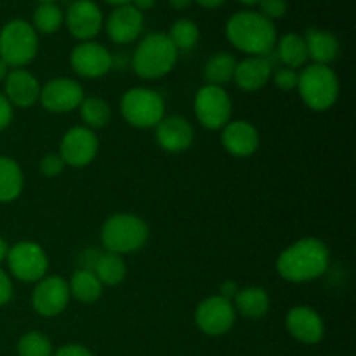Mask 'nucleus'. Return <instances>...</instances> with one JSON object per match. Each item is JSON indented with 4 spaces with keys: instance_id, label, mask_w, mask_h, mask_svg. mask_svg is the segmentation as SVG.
Masks as SVG:
<instances>
[{
    "instance_id": "f257e3e1",
    "label": "nucleus",
    "mask_w": 356,
    "mask_h": 356,
    "mask_svg": "<svg viewBox=\"0 0 356 356\" xmlns=\"http://www.w3.org/2000/svg\"><path fill=\"white\" fill-rule=\"evenodd\" d=\"M329 263L330 252L325 242L306 236L282 250L277 259V271L291 284H306L322 277Z\"/></svg>"
},
{
    "instance_id": "f03ea898",
    "label": "nucleus",
    "mask_w": 356,
    "mask_h": 356,
    "mask_svg": "<svg viewBox=\"0 0 356 356\" xmlns=\"http://www.w3.org/2000/svg\"><path fill=\"white\" fill-rule=\"evenodd\" d=\"M226 38L249 56H266L277 45V28L257 10H240L226 23Z\"/></svg>"
},
{
    "instance_id": "7ed1b4c3",
    "label": "nucleus",
    "mask_w": 356,
    "mask_h": 356,
    "mask_svg": "<svg viewBox=\"0 0 356 356\" xmlns=\"http://www.w3.org/2000/svg\"><path fill=\"white\" fill-rule=\"evenodd\" d=\"M176 61L177 49L167 33H149L138 44L131 65L141 79L156 80L172 72Z\"/></svg>"
},
{
    "instance_id": "20e7f679",
    "label": "nucleus",
    "mask_w": 356,
    "mask_h": 356,
    "mask_svg": "<svg viewBox=\"0 0 356 356\" xmlns=\"http://www.w3.org/2000/svg\"><path fill=\"white\" fill-rule=\"evenodd\" d=\"M149 235L145 219L136 214H115L101 226V243L108 252L125 256L143 249Z\"/></svg>"
},
{
    "instance_id": "39448f33",
    "label": "nucleus",
    "mask_w": 356,
    "mask_h": 356,
    "mask_svg": "<svg viewBox=\"0 0 356 356\" xmlns=\"http://www.w3.org/2000/svg\"><path fill=\"white\" fill-rule=\"evenodd\" d=\"M298 90L309 110L327 111L336 104L339 96V80L330 66L312 63L299 73Z\"/></svg>"
},
{
    "instance_id": "423d86ee",
    "label": "nucleus",
    "mask_w": 356,
    "mask_h": 356,
    "mask_svg": "<svg viewBox=\"0 0 356 356\" xmlns=\"http://www.w3.org/2000/svg\"><path fill=\"white\" fill-rule=\"evenodd\" d=\"M38 52V35L30 23L13 19L0 30V59L9 68H23Z\"/></svg>"
},
{
    "instance_id": "0eeeda50",
    "label": "nucleus",
    "mask_w": 356,
    "mask_h": 356,
    "mask_svg": "<svg viewBox=\"0 0 356 356\" xmlns=\"http://www.w3.org/2000/svg\"><path fill=\"white\" fill-rule=\"evenodd\" d=\"M120 111L125 122L136 129H155L165 117V103L156 90L132 87L122 96Z\"/></svg>"
},
{
    "instance_id": "6e6552de",
    "label": "nucleus",
    "mask_w": 356,
    "mask_h": 356,
    "mask_svg": "<svg viewBox=\"0 0 356 356\" xmlns=\"http://www.w3.org/2000/svg\"><path fill=\"white\" fill-rule=\"evenodd\" d=\"M193 110L197 120L209 131H221L232 120V99L225 87L202 86L195 94Z\"/></svg>"
},
{
    "instance_id": "1a4fd4ad",
    "label": "nucleus",
    "mask_w": 356,
    "mask_h": 356,
    "mask_svg": "<svg viewBox=\"0 0 356 356\" xmlns=\"http://www.w3.org/2000/svg\"><path fill=\"white\" fill-rule=\"evenodd\" d=\"M7 264L14 278L28 284H37L49 270L47 254L35 242H17L9 247Z\"/></svg>"
},
{
    "instance_id": "9d476101",
    "label": "nucleus",
    "mask_w": 356,
    "mask_h": 356,
    "mask_svg": "<svg viewBox=\"0 0 356 356\" xmlns=\"http://www.w3.org/2000/svg\"><path fill=\"white\" fill-rule=\"evenodd\" d=\"M236 320L235 306L222 296H211L198 302L195 309V323L207 336H225L233 329Z\"/></svg>"
},
{
    "instance_id": "9b49d317",
    "label": "nucleus",
    "mask_w": 356,
    "mask_h": 356,
    "mask_svg": "<svg viewBox=\"0 0 356 356\" xmlns=\"http://www.w3.org/2000/svg\"><path fill=\"white\" fill-rule=\"evenodd\" d=\"M68 282L59 275H45L37 282L31 292V306L35 312L45 318H54L61 315L70 302Z\"/></svg>"
},
{
    "instance_id": "f8f14e48",
    "label": "nucleus",
    "mask_w": 356,
    "mask_h": 356,
    "mask_svg": "<svg viewBox=\"0 0 356 356\" xmlns=\"http://www.w3.org/2000/svg\"><path fill=\"white\" fill-rule=\"evenodd\" d=\"M97 149H99V141H97L96 132L90 131L86 125H76L72 127L59 143V156L63 159L65 165L86 167L96 159Z\"/></svg>"
},
{
    "instance_id": "ddd939ff",
    "label": "nucleus",
    "mask_w": 356,
    "mask_h": 356,
    "mask_svg": "<svg viewBox=\"0 0 356 356\" xmlns=\"http://www.w3.org/2000/svg\"><path fill=\"white\" fill-rule=\"evenodd\" d=\"M70 65L82 79H99L113 68V54L94 40L80 42L70 54Z\"/></svg>"
},
{
    "instance_id": "4468645a",
    "label": "nucleus",
    "mask_w": 356,
    "mask_h": 356,
    "mask_svg": "<svg viewBox=\"0 0 356 356\" xmlns=\"http://www.w3.org/2000/svg\"><path fill=\"white\" fill-rule=\"evenodd\" d=\"M83 87L68 76H58L40 89V103L51 113H70L83 101Z\"/></svg>"
},
{
    "instance_id": "2eb2a0df",
    "label": "nucleus",
    "mask_w": 356,
    "mask_h": 356,
    "mask_svg": "<svg viewBox=\"0 0 356 356\" xmlns=\"http://www.w3.org/2000/svg\"><path fill=\"white\" fill-rule=\"evenodd\" d=\"M65 23L73 37L82 42H89L97 37L103 28L104 17L99 6L92 0H75L66 10Z\"/></svg>"
},
{
    "instance_id": "dca6fc26",
    "label": "nucleus",
    "mask_w": 356,
    "mask_h": 356,
    "mask_svg": "<svg viewBox=\"0 0 356 356\" xmlns=\"http://www.w3.org/2000/svg\"><path fill=\"white\" fill-rule=\"evenodd\" d=\"M285 325L298 343L308 346L318 344L325 337V323L322 316L309 306H294L287 313Z\"/></svg>"
},
{
    "instance_id": "f3484780",
    "label": "nucleus",
    "mask_w": 356,
    "mask_h": 356,
    "mask_svg": "<svg viewBox=\"0 0 356 356\" xmlns=\"http://www.w3.org/2000/svg\"><path fill=\"white\" fill-rule=\"evenodd\" d=\"M40 83L37 76L24 68L9 70L3 80V96L17 108H30L40 99Z\"/></svg>"
},
{
    "instance_id": "a211bd4d",
    "label": "nucleus",
    "mask_w": 356,
    "mask_h": 356,
    "mask_svg": "<svg viewBox=\"0 0 356 356\" xmlns=\"http://www.w3.org/2000/svg\"><path fill=\"white\" fill-rule=\"evenodd\" d=\"M221 143L229 155L247 159L259 148V132L247 120H229L221 129Z\"/></svg>"
},
{
    "instance_id": "6ab92c4d",
    "label": "nucleus",
    "mask_w": 356,
    "mask_h": 356,
    "mask_svg": "<svg viewBox=\"0 0 356 356\" xmlns=\"http://www.w3.org/2000/svg\"><path fill=\"white\" fill-rule=\"evenodd\" d=\"M145 17L131 3L115 7L106 19V33L115 44H131L141 35Z\"/></svg>"
},
{
    "instance_id": "aec40b11",
    "label": "nucleus",
    "mask_w": 356,
    "mask_h": 356,
    "mask_svg": "<svg viewBox=\"0 0 356 356\" xmlns=\"http://www.w3.org/2000/svg\"><path fill=\"white\" fill-rule=\"evenodd\" d=\"M156 143L167 153H183L193 143V127L179 115L163 117L155 127Z\"/></svg>"
},
{
    "instance_id": "412c9836",
    "label": "nucleus",
    "mask_w": 356,
    "mask_h": 356,
    "mask_svg": "<svg viewBox=\"0 0 356 356\" xmlns=\"http://www.w3.org/2000/svg\"><path fill=\"white\" fill-rule=\"evenodd\" d=\"M273 61L270 54L266 56H247L242 61H236L235 80L236 86L245 92H256L263 89L273 75Z\"/></svg>"
},
{
    "instance_id": "4be33fe9",
    "label": "nucleus",
    "mask_w": 356,
    "mask_h": 356,
    "mask_svg": "<svg viewBox=\"0 0 356 356\" xmlns=\"http://www.w3.org/2000/svg\"><path fill=\"white\" fill-rule=\"evenodd\" d=\"M302 38L308 49V59H312L315 65L329 66L339 54V40L330 31L308 28Z\"/></svg>"
},
{
    "instance_id": "5701e85b",
    "label": "nucleus",
    "mask_w": 356,
    "mask_h": 356,
    "mask_svg": "<svg viewBox=\"0 0 356 356\" xmlns=\"http://www.w3.org/2000/svg\"><path fill=\"white\" fill-rule=\"evenodd\" d=\"M235 312L249 320H259L270 312V296L263 287H245L240 289L233 298Z\"/></svg>"
},
{
    "instance_id": "b1692460",
    "label": "nucleus",
    "mask_w": 356,
    "mask_h": 356,
    "mask_svg": "<svg viewBox=\"0 0 356 356\" xmlns=\"http://www.w3.org/2000/svg\"><path fill=\"white\" fill-rule=\"evenodd\" d=\"M277 61L287 68H301L308 63V49H306L305 38L299 33H287L277 40Z\"/></svg>"
},
{
    "instance_id": "393cba45",
    "label": "nucleus",
    "mask_w": 356,
    "mask_h": 356,
    "mask_svg": "<svg viewBox=\"0 0 356 356\" xmlns=\"http://www.w3.org/2000/svg\"><path fill=\"white\" fill-rule=\"evenodd\" d=\"M92 273L96 275L101 284L113 287V285L124 282L125 275H127V266H125L124 257L104 250V252L97 254L96 261H94Z\"/></svg>"
},
{
    "instance_id": "a878e982",
    "label": "nucleus",
    "mask_w": 356,
    "mask_h": 356,
    "mask_svg": "<svg viewBox=\"0 0 356 356\" xmlns=\"http://www.w3.org/2000/svg\"><path fill=\"white\" fill-rule=\"evenodd\" d=\"M24 186L23 170L16 160L9 156H0V202L16 200Z\"/></svg>"
},
{
    "instance_id": "bb28decb",
    "label": "nucleus",
    "mask_w": 356,
    "mask_h": 356,
    "mask_svg": "<svg viewBox=\"0 0 356 356\" xmlns=\"http://www.w3.org/2000/svg\"><path fill=\"white\" fill-rule=\"evenodd\" d=\"M70 296L83 305H92L103 294V284L89 270H76L68 282Z\"/></svg>"
},
{
    "instance_id": "cd10ccee",
    "label": "nucleus",
    "mask_w": 356,
    "mask_h": 356,
    "mask_svg": "<svg viewBox=\"0 0 356 356\" xmlns=\"http://www.w3.org/2000/svg\"><path fill=\"white\" fill-rule=\"evenodd\" d=\"M236 59L229 52H216L204 66V79L209 86L225 87L235 75Z\"/></svg>"
},
{
    "instance_id": "c85d7f7f",
    "label": "nucleus",
    "mask_w": 356,
    "mask_h": 356,
    "mask_svg": "<svg viewBox=\"0 0 356 356\" xmlns=\"http://www.w3.org/2000/svg\"><path fill=\"white\" fill-rule=\"evenodd\" d=\"M79 110H80V117H82L83 124H86V127H89L90 131L103 129L110 124L111 108L103 97H97V96L83 97Z\"/></svg>"
},
{
    "instance_id": "c756f323",
    "label": "nucleus",
    "mask_w": 356,
    "mask_h": 356,
    "mask_svg": "<svg viewBox=\"0 0 356 356\" xmlns=\"http://www.w3.org/2000/svg\"><path fill=\"white\" fill-rule=\"evenodd\" d=\"M65 23V14H63L61 7L52 3H40L33 13V23L31 26L35 31H40L44 35L56 33L59 28Z\"/></svg>"
},
{
    "instance_id": "7c9ffc66",
    "label": "nucleus",
    "mask_w": 356,
    "mask_h": 356,
    "mask_svg": "<svg viewBox=\"0 0 356 356\" xmlns=\"http://www.w3.org/2000/svg\"><path fill=\"white\" fill-rule=\"evenodd\" d=\"M167 37L170 38V42H172L177 51H190L197 45L198 38H200V30H198L195 21L179 19L170 26Z\"/></svg>"
},
{
    "instance_id": "2f4dec72",
    "label": "nucleus",
    "mask_w": 356,
    "mask_h": 356,
    "mask_svg": "<svg viewBox=\"0 0 356 356\" xmlns=\"http://www.w3.org/2000/svg\"><path fill=\"white\" fill-rule=\"evenodd\" d=\"M17 355L19 356H52L54 348H52L51 339L45 334L30 330L17 341Z\"/></svg>"
},
{
    "instance_id": "473e14b6",
    "label": "nucleus",
    "mask_w": 356,
    "mask_h": 356,
    "mask_svg": "<svg viewBox=\"0 0 356 356\" xmlns=\"http://www.w3.org/2000/svg\"><path fill=\"white\" fill-rule=\"evenodd\" d=\"M273 79V83L278 87L280 90H294L298 89V80H299V73L296 70L287 68V66H282V68H277L271 75Z\"/></svg>"
},
{
    "instance_id": "72a5a7b5",
    "label": "nucleus",
    "mask_w": 356,
    "mask_h": 356,
    "mask_svg": "<svg viewBox=\"0 0 356 356\" xmlns=\"http://www.w3.org/2000/svg\"><path fill=\"white\" fill-rule=\"evenodd\" d=\"M261 14L266 19H280L287 13V0H259Z\"/></svg>"
},
{
    "instance_id": "f704fd0d",
    "label": "nucleus",
    "mask_w": 356,
    "mask_h": 356,
    "mask_svg": "<svg viewBox=\"0 0 356 356\" xmlns=\"http://www.w3.org/2000/svg\"><path fill=\"white\" fill-rule=\"evenodd\" d=\"M65 162L59 156V153H49L42 159L40 162V172L44 174L45 177H56L65 170Z\"/></svg>"
},
{
    "instance_id": "c9c22d12",
    "label": "nucleus",
    "mask_w": 356,
    "mask_h": 356,
    "mask_svg": "<svg viewBox=\"0 0 356 356\" xmlns=\"http://www.w3.org/2000/svg\"><path fill=\"white\" fill-rule=\"evenodd\" d=\"M14 117V108L13 104L7 101V97L3 96V92H0V131L7 129L13 122Z\"/></svg>"
},
{
    "instance_id": "e433bc0d",
    "label": "nucleus",
    "mask_w": 356,
    "mask_h": 356,
    "mask_svg": "<svg viewBox=\"0 0 356 356\" xmlns=\"http://www.w3.org/2000/svg\"><path fill=\"white\" fill-rule=\"evenodd\" d=\"M13 299V282L6 271L0 268V308Z\"/></svg>"
},
{
    "instance_id": "4c0bfd02",
    "label": "nucleus",
    "mask_w": 356,
    "mask_h": 356,
    "mask_svg": "<svg viewBox=\"0 0 356 356\" xmlns=\"http://www.w3.org/2000/svg\"><path fill=\"white\" fill-rule=\"evenodd\" d=\"M52 356H94L92 351L87 350L82 344H66V346L59 348L58 351H54Z\"/></svg>"
},
{
    "instance_id": "58836bf2",
    "label": "nucleus",
    "mask_w": 356,
    "mask_h": 356,
    "mask_svg": "<svg viewBox=\"0 0 356 356\" xmlns=\"http://www.w3.org/2000/svg\"><path fill=\"white\" fill-rule=\"evenodd\" d=\"M238 291L240 287L235 280H226L221 284V294L219 296H222V298L228 299V301H233V298H235Z\"/></svg>"
},
{
    "instance_id": "ea45409f",
    "label": "nucleus",
    "mask_w": 356,
    "mask_h": 356,
    "mask_svg": "<svg viewBox=\"0 0 356 356\" xmlns=\"http://www.w3.org/2000/svg\"><path fill=\"white\" fill-rule=\"evenodd\" d=\"M156 3V0H131V6H134L138 10H149L153 9Z\"/></svg>"
},
{
    "instance_id": "a19ab883",
    "label": "nucleus",
    "mask_w": 356,
    "mask_h": 356,
    "mask_svg": "<svg viewBox=\"0 0 356 356\" xmlns=\"http://www.w3.org/2000/svg\"><path fill=\"white\" fill-rule=\"evenodd\" d=\"M195 2L205 9H216V7H221L226 0H195Z\"/></svg>"
},
{
    "instance_id": "79ce46f5",
    "label": "nucleus",
    "mask_w": 356,
    "mask_h": 356,
    "mask_svg": "<svg viewBox=\"0 0 356 356\" xmlns=\"http://www.w3.org/2000/svg\"><path fill=\"white\" fill-rule=\"evenodd\" d=\"M193 2V0H169L170 6L174 7V9H186V7H190V3Z\"/></svg>"
},
{
    "instance_id": "37998d69",
    "label": "nucleus",
    "mask_w": 356,
    "mask_h": 356,
    "mask_svg": "<svg viewBox=\"0 0 356 356\" xmlns=\"http://www.w3.org/2000/svg\"><path fill=\"white\" fill-rule=\"evenodd\" d=\"M7 252H9V245H7L6 240L0 236V263L7 259Z\"/></svg>"
},
{
    "instance_id": "c03bdc74",
    "label": "nucleus",
    "mask_w": 356,
    "mask_h": 356,
    "mask_svg": "<svg viewBox=\"0 0 356 356\" xmlns=\"http://www.w3.org/2000/svg\"><path fill=\"white\" fill-rule=\"evenodd\" d=\"M7 73H9V66L6 65V63L0 59V83H3V80H6Z\"/></svg>"
},
{
    "instance_id": "a18cd8bd",
    "label": "nucleus",
    "mask_w": 356,
    "mask_h": 356,
    "mask_svg": "<svg viewBox=\"0 0 356 356\" xmlns=\"http://www.w3.org/2000/svg\"><path fill=\"white\" fill-rule=\"evenodd\" d=\"M104 2L111 3V6L118 7V6H125V3H131V0H104Z\"/></svg>"
},
{
    "instance_id": "49530a36",
    "label": "nucleus",
    "mask_w": 356,
    "mask_h": 356,
    "mask_svg": "<svg viewBox=\"0 0 356 356\" xmlns=\"http://www.w3.org/2000/svg\"><path fill=\"white\" fill-rule=\"evenodd\" d=\"M238 2L245 3V6H254V3H259V0H238Z\"/></svg>"
},
{
    "instance_id": "de8ad7c7",
    "label": "nucleus",
    "mask_w": 356,
    "mask_h": 356,
    "mask_svg": "<svg viewBox=\"0 0 356 356\" xmlns=\"http://www.w3.org/2000/svg\"><path fill=\"white\" fill-rule=\"evenodd\" d=\"M38 2H40V3H52L54 0H38Z\"/></svg>"
}]
</instances>
